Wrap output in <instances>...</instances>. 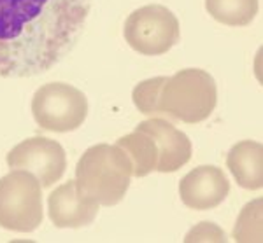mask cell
I'll return each mask as SVG.
<instances>
[{"mask_svg":"<svg viewBox=\"0 0 263 243\" xmlns=\"http://www.w3.org/2000/svg\"><path fill=\"white\" fill-rule=\"evenodd\" d=\"M93 0H0V77L51 70L81 39Z\"/></svg>","mask_w":263,"mask_h":243,"instance_id":"1","label":"cell"},{"mask_svg":"<svg viewBox=\"0 0 263 243\" xmlns=\"http://www.w3.org/2000/svg\"><path fill=\"white\" fill-rule=\"evenodd\" d=\"M128 154L120 146L97 144L84 151L76 166L78 189L102 207H112L125 198L134 177Z\"/></svg>","mask_w":263,"mask_h":243,"instance_id":"2","label":"cell"},{"mask_svg":"<svg viewBox=\"0 0 263 243\" xmlns=\"http://www.w3.org/2000/svg\"><path fill=\"white\" fill-rule=\"evenodd\" d=\"M218 104V88L209 72L184 68L167 77L160 89L158 117L197 125L213 114Z\"/></svg>","mask_w":263,"mask_h":243,"instance_id":"3","label":"cell"},{"mask_svg":"<svg viewBox=\"0 0 263 243\" xmlns=\"http://www.w3.org/2000/svg\"><path fill=\"white\" fill-rule=\"evenodd\" d=\"M42 186L28 170H11L0 178V226L32 233L42 224Z\"/></svg>","mask_w":263,"mask_h":243,"instance_id":"4","label":"cell"},{"mask_svg":"<svg viewBox=\"0 0 263 243\" xmlns=\"http://www.w3.org/2000/svg\"><path fill=\"white\" fill-rule=\"evenodd\" d=\"M32 114L42 130L69 133L78 130L88 116L83 91L67 83L42 84L32 98Z\"/></svg>","mask_w":263,"mask_h":243,"instance_id":"5","label":"cell"},{"mask_svg":"<svg viewBox=\"0 0 263 243\" xmlns=\"http://www.w3.org/2000/svg\"><path fill=\"white\" fill-rule=\"evenodd\" d=\"M125 40L144 56H160L168 53L181 39L179 19L160 4H149L135 9L126 18Z\"/></svg>","mask_w":263,"mask_h":243,"instance_id":"6","label":"cell"},{"mask_svg":"<svg viewBox=\"0 0 263 243\" xmlns=\"http://www.w3.org/2000/svg\"><path fill=\"white\" fill-rule=\"evenodd\" d=\"M11 170H28L37 177L42 189H49L63 177L67 168L65 151L57 140L32 136L11 149L6 157Z\"/></svg>","mask_w":263,"mask_h":243,"instance_id":"7","label":"cell"},{"mask_svg":"<svg viewBox=\"0 0 263 243\" xmlns=\"http://www.w3.org/2000/svg\"><path fill=\"white\" fill-rule=\"evenodd\" d=\"M230 193V182L221 168L202 165L179 182L182 203L192 210H211L221 205Z\"/></svg>","mask_w":263,"mask_h":243,"instance_id":"8","label":"cell"},{"mask_svg":"<svg viewBox=\"0 0 263 243\" xmlns=\"http://www.w3.org/2000/svg\"><path fill=\"white\" fill-rule=\"evenodd\" d=\"M100 205L78 189L76 180L58 186L48 198V214L57 228H84L99 214Z\"/></svg>","mask_w":263,"mask_h":243,"instance_id":"9","label":"cell"},{"mask_svg":"<svg viewBox=\"0 0 263 243\" xmlns=\"http://www.w3.org/2000/svg\"><path fill=\"white\" fill-rule=\"evenodd\" d=\"M137 130L149 133L158 147V168L160 173H172L182 168L192 159V142L188 135L177 130L171 121L165 117H151L137 125Z\"/></svg>","mask_w":263,"mask_h":243,"instance_id":"10","label":"cell"},{"mask_svg":"<svg viewBox=\"0 0 263 243\" xmlns=\"http://www.w3.org/2000/svg\"><path fill=\"white\" fill-rule=\"evenodd\" d=\"M227 166L237 184L244 189L256 191L263 186V147L254 140L235 144L227 156Z\"/></svg>","mask_w":263,"mask_h":243,"instance_id":"11","label":"cell"},{"mask_svg":"<svg viewBox=\"0 0 263 243\" xmlns=\"http://www.w3.org/2000/svg\"><path fill=\"white\" fill-rule=\"evenodd\" d=\"M116 146H120L128 154L132 166H134V172H132L134 177L141 178L149 175L151 172H156L160 154L155 138L149 133L135 128L132 133L121 136L116 142Z\"/></svg>","mask_w":263,"mask_h":243,"instance_id":"12","label":"cell"},{"mask_svg":"<svg viewBox=\"0 0 263 243\" xmlns=\"http://www.w3.org/2000/svg\"><path fill=\"white\" fill-rule=\"evenodd\" d=\"M211 16L228 27H246L256 18L258 0H205Z\"/></svg>","mask_w":263,"mask_h":243,"instance_id":"13","label":"cell"},{"mask_svg":"<svg viewBox=\"0 0 263 243\" xmlns=\"http://www.w3.org/2000/svg\"><path fill=\"white\" fill-rule=\"evenodd\" d=\"M261 198L246 205L233 228V240L249 243L261 241Z\"/></svg>","mask_w":263,"mask_h":243,"instance_id":"14","label":"cell"},{"mask_svg":"<svg viewBox=\"0 0 263 243\" xmlns=\"http://www.w3.org/2000/svg\"><path fill=\"white\" fill-rule=\"evenodd\" d=\"M165 79L167 77H153L142 80L141 84L134 88L132 98H134L135 107L141 110V114L149 117H158V96Z\"/></svg>","mask_w":263,"mask_h":243,"instance_id":"15","label":"cell"},{"mask_svg":"<svg viewBox=\"0 0 263 243\" xmlns=\"http://www.w3.org/2000/svg\"><path fill=\"white\" fill-rule=\"evenodd\" d=\"M184 241H227V234L214 222H200L186 234Z\"/></svg>","mask_w":263,"mask_h":243,"instance_id":"16","label":"cell"}]
</instances>
